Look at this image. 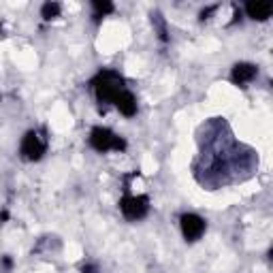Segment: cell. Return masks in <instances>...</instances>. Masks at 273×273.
I'll return each mask as SVG.
<instances>
[{
	"label": "cell",
	"instance_id": "ba28073f",
	"mask_svg": "<svg viewBox=\"0 0 273 273\" xmlns=\"http://www.w3.org/2000/svg\"><path fill=\"white\" fill-rule=\"evenodd\" d=\"M246 13H248V17H252V20L265 22V20L271 17L273 7H271V3H248L246 5Z\"/></svg>",
	"mask_w": 273,
	"mask_h": 273
},
{
	"label": "cell",
	"instance_id": "7c38bea8",
	"mask_svg": "<svg viewBox=\"0 0 273 273\" xmlns=\"http://www.w3.org/2000/svg\"><path fill=\"white\" fill-rule=\"evenodd\" d=\"M0 265H3V267H5L7 271H9V269L13 267V261H11L9 256H0Z\"/></svg>",
	"mask_w": 273,
	"mask_h": 273
},
{
	"label": "cell",
	"instance_id": "8992f818",
	"mask_svg": "<svg viewBox=\"0 0 273 273\" xmlns=\"http://www.w3.org/2000/svg\"><path fill=\"white\" fill-rule=\"evenodd\" d=\"M256 73H258V68H256L254 64H250V62H239V64L233 66L231 79H233V83H237V85H246V83H250V81L256 77Z\"/></svg>",
	"mask_w": 273,
	"mask_h": 273
},
{
	"label": "cell",
	"instance_id": "277c9868",
	"mask_svg": "<svg viewBox=\"0 0 273 273\" xmlns=\"http://www.w3.org/2000/svg\"><path fill=\"white\" fill-rule=\"evenodd\" d=\"M20 152L26 160H41V156L45 154V141L39 137V133L34 131H28L22 139V145H20Z\"/></svg>",
	"mask_w": 273,
	"mask_h": 273
},
{
	"label": "cell",
	"instance_id": "5bb4252c",
	"mask_svg": "<svg viewBox=\"0 0 273 273\" xmlns=\"http://www.w3.org/2000/svg\"><path fill=\"white\" fill-rule=\"evenodd\" d=\"M213 11H215V7H207V9H203V11H201V20H207Z\"/></svg>",
	"mask_w": 273,
	"mask_h": 273
},
{
	"label": "cell",
	"instance_id": "8fae6325",
	"mask_svg": "<svg viewBox=\"0 0 273 273\" xmlns=\"http://www.w3.org/2000/svg\"><path fill=\"white\" fill-rule=\"evenodd\" d=\"M152 22L156 24V30H158V37H160V41H169L167 28H165V22H162V15H160V13H154V15H152Z\"/></svg>",
	"mask_w": 273,
	"mask_h": 273
},
{
	"label": "cell",
	"instance_id": "52a82bcc",
	"mask_svg": "<svg viewBox=\"0 0 273 273\" xmlns=\"http://www.w3.org/2000/svg\"><path fill=\"white\" fill-rule=\"evenodd\" d=\"M113 105H116L120 109V113L126 116V118H133L137 113V98L131 92H126V90L116 98V103H113Z\"/></svg>",
	"mask_w": 273,
	"mask_h": 273
},
{
	"label": "cell",
	"instance_id": "9c48e42d",
	"mask_svg": "<svg viewBox=\"0 0 273 273\" xmlns=\"http://www.w3.org/2000/svg\"><path fill=\"white\" fill-rule=\"evenodd\" d=\"M92 7H94V13H96V15H94L96 20H100V17L109 15V13H113V5L109 3V0H94Z\"/></svg>",
	"mask_w": 273,
	"mask_h": 273
},
{
	"label": "cell",
	"instance_id": "5b68a950",
	"mask_svg": "<svg viewBox=\"0 0 273 273\" xmlns=\"http://www.w3.org/2000/svg\"><path fill=\"white\" fill-rule=\"evenodd\" d=\"M179 224H181V233H184L186 241H196L205 233V220L196 213H184Z\"/></svg>",
	"mask_w": 273,
	"mask_h": 273
},
{
	"label": "cell",
	"instance_id": "30bf717a",
	"mask_svg": "<svg viewBox=\"0 0 273 273\" xmlns=\"http://www.w3.org/2000/svg\"><path fill=\"white\" fill-rule=\"evenodd\" d=\"M60 15V5L58 3H45L41 7V17L43 20H53V17H58Z\"/></svg>",
	"mask_w": 273,
	"mask_h": 273
},
{
	"label": "cell",
	"instance_id": "9a60e30c",
	"mask_svg": "<svg viewBox=\"0 0 273 273\" xmlns=\"http://www.w3.org/2000/svg\"><path fill=\"white\" fill-rule=\"evenodd\" d=\"M7 218H9V213H7V211H0V220H3V222H5Z\"/></svg>",
	"mask_w": 273,
	"mask_h": 273
},
{
	"label": "cell",
	"instance_id": "7a4b0ae2",
	"mask_svg": "<svg viewBox=\"0 0 273 273\" xmlns=\"http://www.w3.org/2000/svg\"><path fill=\"white\" fill-rule=\"evenodd\" d=\"M90 145H92L96 152H109V150L124 152V150H126V141H124L122 137H118L116 133H111L109 128L96 126L94 131L90 133Z\"/></svg>",
	"mask_w": 273,
	"mask_h": 273
},
{
	"label": "cell",
	"instance_id": "4fadbf2b",
	"mask_svg": "<svg viewBox=\"0 0 273 273\" xmlns=\"http://www.w3.org/2000/svg\"><path fill=\"white\" fill-rule=\"evenodd\" d=\"M81 273H98V267L96 265H83L81 267Z\"/></svg>",
	"mask_w": 273,
	"mask_h": 273
},
{
	"label": "cell",
	"instance_id": "6da1fadb",
	"mask_svg": "<svg viewBox=\"0 0 273 273\" xmlns=\"http://www.w3.org/2000/svg\"><path fill=\"white\" fill-rule=\"evenodd\" d=\"M92 88L100 103H116V98L124 92V79L116 70L105 68L92 79Z\"/></svg>",
	"mask_w": 273,
	"mask_h": 273
},
{
	"label": "cell",
	"instance_id": "3957f363",
	"mask_svg": "<svg viewBox=\"0 0 273 273\" xmlns=\"http://www.w3.org/2000/svg\"><path fill=\"white\" fill-rule=\"evenodd\" d=\"M120 209L124 213V218L128 220H141L145 218L148 211H150V201L148 196H133V194H126L122 201H120Z\"/></svg>",
	"mask_w": 273,
	"mask_h": 273
}]
</instances>
